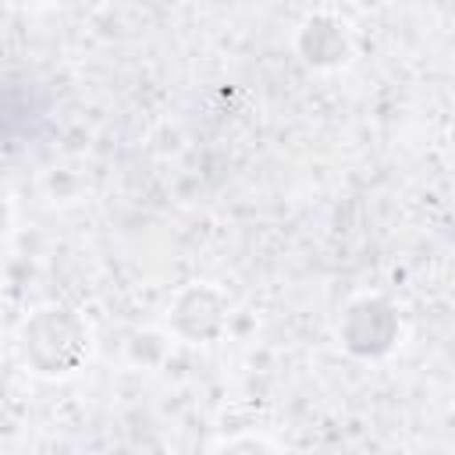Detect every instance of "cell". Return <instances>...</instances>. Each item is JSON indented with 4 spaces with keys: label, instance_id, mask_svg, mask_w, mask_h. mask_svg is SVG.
Wrapping results in <instances>:
<instances>
[{
    "label": "cell",
    "instance_id": "cell-1",
    "mask_svg": "<svg viewBox=\"0 0 455 455\" xmlns=\"http://www.w3.org/2000/svg\"><path fill=\"white\" fill-rule=\"evenodd\" d=\"M89 338L85 327L60 306L39 309L25 323V355L43 370V373H68L78 366L85 355Z\"/></svg>",
    "mask_w": 455,
    "mask_h": 455
},
{
    "label": "cell",
    "instance_id": "cell-2",
    "mask_svg": "<svg viewBox=\"0 0 455 455\" xmlns=\"http://www.w3.org/2000/svg\"><path fill=\"white\" fill-rule=\"evenodd\" d=\"M220 455H267V448L259 441H238V444H228Z\"/></svg>",
    "mask_w": 455,
    "mask_h": 455
}]
</instances>
